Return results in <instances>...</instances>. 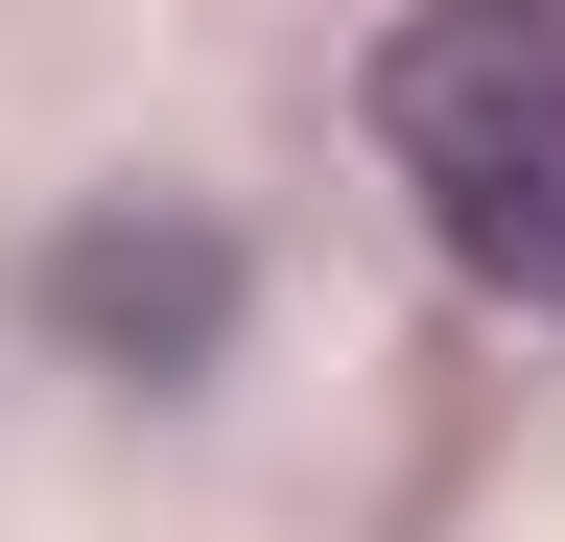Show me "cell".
<instances>
[{
    "label": "cell",
    "mask_w": 565,
    "mask_h": 542,
    "mask_svg": "<svg viewBox=\"0 0 565 542\" xmlns=\"http://www.w3.org/2000/svg\"><path fill=\"white\" fill-rule=\"evenodd\" d=\"M377 166L494 307H565V0H424L377 47Z\"/></svg>",
    "instance_id": "6da1fadb"
},
{
    "label": "cell",
    "mask_w": 565,
    "mask_h": 542,
    "mask_svg": "<svg viewBox=\"0 0 565 542\" xmlns=\"http://www.w3.org/2000/svg\"><path fill=\"white\" fill-rule=\"evenodd\" d=\"M47 307H71V354H118V378H212L236 236H212V213H71L47 236Z\"/></svg>",
    "instance_id": "7a4b0ae2"
}]
</instances>
